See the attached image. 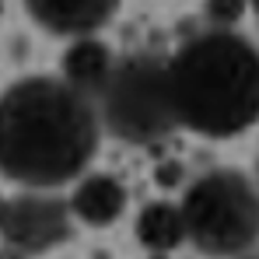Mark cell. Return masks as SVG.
Wrapping results in <instances>:
<instances>
[{
    "instance_id": "6da1fadb",
    "label": "cell",
    "mask_w": 259,
    "mask_h": 259,
    "mask_svg": "<svg viewBox=\"0 0 259 259\" xmlns=\"http://www.w3.org/2000/svg\"><path fill=\"white\" fill-rule=\"evenodd\" d=\"M102 116L63 77H25L0 91V175L53 189L81 179L98 151Z\"/></svg>"
},
{
    "instance_id": "7a4b0ae2",
    "label": "cell",
    "mask_w": 259,
    "mask_h": 259,
    "mask_svg": "<svg viewBox=\"0 0 259 259\" xmlns=\"http://www.w3.org/2000/svg\"><path fill=\"white\" fill-rule=\"evenodd\" d=\"M175 123L200 137H235L259 123V49L214 28L182 46L165 63Z\"/></svg>"
},
{
    "instance_id": "3957f363",
    "label": "cell",
    "mask_w": 259,
    "mask_h": 259,
    "mask_svg": "<svg viewBox=\"0 0 259 259\" xmlns=\"http://www.w3.org/2000/svg\"><path fill=\"white\" fill-rule=\"evenodd\" d=\"M179 207L186 238L207 256H245L259 242V189L242 172L214 168L200 175Z\"/></svg>"
},
{
    "instance_id": "277c9868",
    "label": "cell",
    "mask_w": 259,
    "mask_h": 259,
    "mask_svg": "<svg viewBox=\"0 0 259 259\" xmlns=\"http://www.w3.org/2000/svg\"><path fill=\"white\" fill-rule=\"evenodd\" d=\"M98 116L130 144H154L168 137L179 123L172 112L165 63L151 56H130L116 63L109 84L98 95Z\"/></svg>"
},
{
    "instance_id": "5b68a950",
    "label": "cell",
    "mask_w": 259,
    "mask_h": 259,
    "mask_svg": "<svg viewBox=\"0 0 259 259\" xmlns=\"http://www.w3.org/2000/svg\"><path fill=\"white\" fill-rule=\"evenodd\" d=\"M70 203L49 196V189H28L21 196H0V235L7 245L35 256L70 238Z\"/></svg>"
},
{
    "instance_id": "8992f818",
    "label": "cell",
    "mask_w": 259,
    "mask_h": 259,
    "mask_svg": "<svg viewBox=\"0 0 259 259\" xmlns=\"http://www.w3.org/2000/svg\"><path fill=\"white\" fill-rule=\"evenodd\" d=\"M119 4L123 0H25V11L53 35L84 39L116 18Z\"/></svg>"
},
{
    "instance_id": "52a82bcc",
    "label": "cell",
    "mask_w": 259,
    "mask_h": 259,
    "mask_svg": "<svg viewBox=\"0 0 259 259\" xmlns=\"http://www.w3.org/2000/svg\"><path fill=\"white\" fill-rule=\"evenodd\" d=\"M126 210V189L116 175H81L70 196V214L88 228H109Z\"/></svg>"
},
{
    "instance_id": "ba28073f",
    "label": "cell",
    "mask_w": 259,
    "mask_h": 259,
    "mask_svg": "<svg viewBox=\"0 0 259 259\" xmlns=\"http://www.w3.org/2000/svg\"><path fill=\"white\" fill-rule=\"evenodd\" d=\"M112 70H116V60H112L109 46L91 39V35L77 39L63 53V81L70 88H77L81 95H88V98L102 95V88L109 84Z\"/></svg>"
},
{
    "instance_id": "9c48e42d",
    "label": "cell",
    "mask_w": 259,
    "mask_h": 259,
    "mask_svg": "<svg viewBox=\"0 0 259 259\" xmlns=\"http://www.w3.org/2000/svg\"><path fill=\"white\" fill-rule=\"evenodd\" d=\"M137 238L144 249L151 252H172L186 242V217H182V207L175 203H147L140 217H137Z\"/></svg>"
},
{
    "instance_id": "30bf717a",
    "label": "cell",
    "mask_w": 259,
    "mask_h": 259,
    "mask_svg": "<svg viewBox=\"0 0 259 259\" xmlns=\"http://www.w3.org/2000/svg\"><path fill=\"white\" fill-rule=\"evenodd\" d=\"M245 7H249V0H207L203 4L210 25H217V28H231L245 14Z\"/></svg>"
},
{
    "instance_id": "8fae6325",
    "label": "cell",
    "mask_w": 259,
    "mask_h": 259,
    "mask_svg": "<svg viewBox=\"0 0 259 259\" xmlns=\"http://www.w3.org/2000/svg\"><path fill=\"white\" fill-rule=\"evenodd\" d=\"M0 259H28V252L14 249V245H4V252H0Z\"/></svg>"
},
{
    "instance_id": "7c38bea8",
    "label": "cell",
    "mask_w": 259,
    "mask_h": 259,
    "mask_svg": "<svg viewBox=\"0 0 259 259\" xmlns=\"http://www.w3.org/2000/svg\"><path fill=\"white\" fill-rule=\"evenodd\" d=\"M249 7H252V11H256V14H259V0H249Z\"/></svg>"
},
{
    "instance_id": "4fadbf2b",
    "label": "cell",
    "mask_w": 259,
    "mask_h": 259,
    "mask_svg": "<svg viewBox=\"0 0 259 259\" xmlns=\"http://www.w3.org/2000/svg\"><path fill=\"white\" fill-rule=\"evenodd\" d=\"M242 259H259V252H245V256H242Z\"/></svg>"
},
{
    "instance_id": "5bb4252c",
    "label": "cell",
    "mask_w": 259,
    "mask_h": 259,
    "mask_svg": "<svg viewBox=\"0 0 259 259\" xmlns=\"http://www.w3.org/2000/svg\"><path fill=\"white\" fill-rule=\"evenodd\" d=\"M0 14H4V0H0Z\"/></svg>"
}]
</instances>
